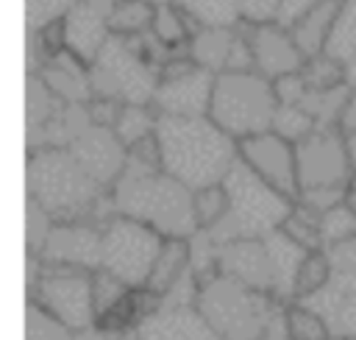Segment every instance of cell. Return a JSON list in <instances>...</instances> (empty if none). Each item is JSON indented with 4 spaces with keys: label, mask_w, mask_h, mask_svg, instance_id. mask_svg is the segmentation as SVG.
Listing matches in <instances>:
<instances>
[{
    "label": "cell",
    "mask_w": 356,
    "mask_h": 340,
    "mask_svg": "<svg viewBox=\"0 0 356 340\" xmlns=\"http://www.w3.org/2000/svg\"><path fill=\"white\" fill-rule=\"evenodd\" d=\"M103 256V226L92 220H75V223H56L39 259L44 265H61V268H78V270H100Z\"/></svg>",
    "instance_id": "obj_13"
},
{
    "label": "cell",
    "mask_w": 356,
    "mask_h": 340,
    "mask_svg": "<svg viewBox=\"0 0 356 340\" xmlns=\"http://www.w3.org/2000/svg\"><path fill=\"white\" fill-rule=\"evenodd\" d=\"M153 17H156V6L150 0H114L111 11H108V28L111 36H142L147 28H153Z\"/></svg>",
    "instance_id": "obj_26"
},
{
    "label": "cell",
    "mask_w": 356,
    "mask_h": 340,
    "mask_svg": "<svg viewBox=\"0 0 356 340\" xmlns=\"http://www.w3.org/2000/svg\"><path fill=\"white\" fill-rule=\"evenodd\" d=\"M217 270L273 295V268L264 240H234L225 245H217Z\"/></svg>",
    "instance_id": "obj_19"
},
{
    "label": "cell",
    "mask_w": 356,
    "mask_h": 340,
    "mask_svg": "<svg viewBox=\"0 0 356 340\" xmlns=\"http://www.w3.org/2000/svg\"><path fill=\"white\" fill-rule=\"evenodd\" d=\"M239 6V20L248 25H264L275 22L284 0H236Z\"/></svg>",
    "instance_id": "obj_41"
},
{
    "label": "cell",
    "mask_w": 356,
    "mask_h": 340,
    "mask_svg": "<svg viewBox=\"0 0 356 340\" xmlns=\"http://www.w3.org/2000/svg\"><path fill=\"white\" fill-rule=\"evenodd\" d=\"M25 226H28V229H25V245H28V254L39 256L42 248H44V242H47V237H50V231H53V226H56V220H53L39 203H33V201L28 198Z\"/></svg>",
    "instance_id": "obj_39"
},
{
    "label": "cell",
    "mask_w": 356,
    "mask_h": 340,
    "mask_svg": "<svg viewBox=\"0 0 356 340\" xmlns=\"http://www.w3.org/2000/svg\"><path fill=\"white\" fill-rule=\"evenodd\" d=\"M195 307L222 340H264L284 309L273 295L225 273H217L197 287Z\"/></svg>",
    "instance_id": "obj_4"
},
{
    "label": "cell",
    "mask_w": 356,
    "mask_h": 340,
    "mask_svg": "<svg viewBox=\"0 0 356 340\" xmlns=\"http://www.w3.org/2000/svg\"><path fill=\"white\" fill-rule=\"evenodd\" d=\"M131 293H134V287H128V284L120 281L117 276H111V273H106V270H95V307H97V323H100L103 318H108L114 309H120Z\"/></svg>",
    "instance_id": "obj_37"
},
{
    "label": "cell",
    "mask_w": 356,
    "mask_h": 340,
    "mask_svg": "<svg viewBox=\"0 0 356 340\" xmlns=\"http://www.w3.org/2000/svg\"><path fill=\"white\" fill-rule=\"evenodd\" d=\"M75 162L103 187L111 192V187L120 181V176L128 167V148L122 145V139L114 134V128H100V125H89L86 131H81L70 148H67Z\"/></svg>",
    "instance_id": "obj_14"
},
{
    "label": "cell",
    "mask_w": 356,
    "mask_h": 340,
    "mask_svg": "<svg viewBox=\"0 0 356 340\" xmlns=\"http://www.w3.org/2000/svg\"><path fill=\"white\" fill-rule=\"evenodd\" d=\"M264 242H267L270 268H273V298L281 304H289V301H295V279H298L300 262L309 251L295 245L281 231H273L270 237H264Z\"/></svg>",
    "instance_id": "obj_22"
},
{
    "label": "cell",
    "mask_w": 356,
    "mask_h": 340,
    "mask_svg": "<svg viewBox=\"0 0 356 340\" xmlns=\"http://www.w3.org/2000/svg\"><path fill=\"white\" fill-rule=\"evenodd\" d=\"M281 329L289 340H331L325 318L306 301H289L281 309Z\"/></svg>",
    "instance_id": "obj_25"
},
{
    "label": "cell",
    "mask_w": 356,
    "mask_h": 340,
    "mask_svg": "<svg viewBox=\"0 0 356 340\" xmlns=\"http://www.w3.org/2000/svg\"><path fill=\"white\" fill-rule=\"evenodd\" d=\"M78 340H134V332H128V334H108L103 329H92V332L78 334Z\"/></svg>",
    "instance_id": "obj_43"
},
{
    "label": "cell",
    "mask_w": 356,
    "mask_h": 340,
    "mask_svg": "<svg viewBox=\"0 0 356 340\" xmlns=\"http://www.w3.org/2000/svg\"><path fill=\"white\" fill-rule=\"evenodd\" d=\"M114 212L139 220L161 237L192 240L197 229L195 192L164 170L128 162L120 181L111 187Z\"/></svg>",
    "instance_id": "obj_3"
},
{
    "label": "cell",
    "mask_w": 356,
    "mask_h": 340,
    "mask_svg": "<svg viewBox=\"0 0 356 340\" xmlns=\"http://www.w3.org/2000/svg\"><path fill=\"white\" fill-rule=\"evenodd\" d=\"M239 162L250 167L264 184L278 190L286 198H298V156L295 145L278 137L275 131H264L256 137H248L239 142Z\"/></svg>",
    "instance_id": "obj_12"
},
{
    "label": "cell",
    "mask_w": 356,
    "mask_h": 340,
    "mask_svg": "<svg viewBox=\"0 0 356 340\" xmlns=\"http://www.w3.org/2000/svg\"><path fill=\"white\" fill-rule=\"evenodd\" d=\"M197 28H236L239 6L236 0H172Z\"/></svg>",
    "instance_id": "obj_27"
},
{
    "label": "cell",
    "mask_w": 356,
    "mask_h": 340,
    "mask_svg": "<svg viewBox=\"0 0 356 340\" xmlns=\"http://www.w3.org/2000/svg\"><path fill=\"white\" fill-rule=\"evenodd\" d=\"M192 20L175 6V3H161L156 6V17H153V28L150 33L170 50H189V39H192Z\"/></svg>",
    "instance_id": "obj_28"
},
{
    "label": "cell",
    "mask_w": 356,
    "mask_h": 340,
    "mask_svg": "<svg viewBox=\"0 0 356 340\" xmlns=\"http://www.w3.org/2000/svg\"><path fill=\"white\" fill-rule=\"evenodd\" d=\"M236 33H239V28H197L189 39L186 53L197 67L220 75L228 70V59H231Z\"/></svg>",
    "instance_id": "obj_24"
},
{
    "label": "cell",
    "mask_w": 356,
    "mask_h": 340,
    "mask_svg": "<svg viewBox=\"0 0 356 340\" xmlns=\"http://www.w3.org/2000/svg\"><path fill=\"white\" fill-rule=\"evenodd\" d=\"M331 340H342V337H331Z\"/></svg>",
    "instance_id": "obj_49"
},
{
    "label": "cell",
    "mask_w": 356,
    "mask_h": 340,
    "mask_svg": "<svg viewBox=\"0 0 356 340\" xmlns=\"http://www.w3.org/2000/svg\"><path fill=\"white\" fill-rule=\"evenodd\" d=\"M42 84L67 106H83L95 98L92 81H89V67L78 61L72 53L58 50L39 72Z\"/></svg>",
    "instance_id": "obj_20"
},
{
    "label": "cell",
    "mask_w": 356,
    "mask_h": 340,
    "mask_svg": "<svg viewBox=\"0 0 356 340\" xmlns=\"http://www.w3.org/2000/svg\"><path fill=\"white\" fill-rule=\"evenodd\" d=\"M325 251L331 259V281L306 304L325 318L334 337L356 340V237Z\"/></svg>",
    "instance_id": "obj_11"
},
{
    "label": "cell",
    "mask_w": 356,
    "mask_h": 340,
    "mask_svg": "<svg viewBox=\"0 0 356 340\" xmlns=\"http://www.w3.org/2000/svg\"><path fill=\"white\" fill-rule=\"evenodd\" d=\"M281 234H286L295 245H300L303 251H317L323 248V240H320V212H314L312 206L295 201L286 220L281 223L278 229Z\"/></svg>",
    "instance_id": "obj_30"
},
{
    "label": "cell",
    "mask_w": 356,
    "mask_h": 340,
    "mask_svg": "<svg viewBox=\"0 0 356 340\" xmlns=\"http://www.w3.org/2000/svg\"><path fill=\"white\" fill-rule=\"evenodd\" d=\"M320 0H284V6H281V11H278V25H284V28H292L309 8H314Z\"/></svg>",
    "instance_id": "obj_42"
},
{
    "label": "cell",
    "mask_w": 356,
    "mask_h": 340,
    "mask_svg": "<svg viewBox=\"0 0 356 340\" xmlns=\"http://www.w3.org/2000/svg\"><path fill=\"white\" fill-rule=\"evenodd\" d=\"M75 3L78 0H25L28 28L31 31H42V28H47L53 22H61Z\"/></svg>",
    "instance_id": "obj_40"
},
{
    "label": "cell",
    "mask_w": 356,
    "mask_h": 340,
    "mask_svg": "<svg viewBox=\"0 0 356 340\" xmlns=\"http://www.w3.org/2000/svg\"><path fill=\"white\" fill-rule=\"evenodd\" d=\"M192 273V245L189 240H175V237H164L161 251L153 262L150 279L145 284V290H150L153 295L164 298L184 276Z\"/></svg>",
    "instance_id": "obj_23"
},
{
    "label": "cell",
    "mask_w": 356,
    "mask_h": 340,
    "mask_svg": "<svg viewBox=\"0 0 356 340\" xmlns=\"http://www.w3.org/2000/svg\"><path fill=\"white\" fill-rule=\"evenodd\" d=\"M264 340H289V337L284 334V329H281V318H278V323H275V326L267 332V337H264Z\"/></svg>",
    "instance_id": "obj_46"
},
{
    "label": "cell",
    "mask_w": 356,
    "mask_h": 340,
    "mask_svg": "<svg viewBox=\"0 0 356 340\" xmlns=\"http://www.w3.org/2000/svg\"><path fill=\"white\" fill-rule=\"evenodd\" d=\"M95 98H111L120 103H153L161 70L147 56L142 36H111L89 67Z\"/></svg>",
    "instance_id": "obj_7"
},
{
    "label": "cell",
    "mask_w": 356,
    "mask_h": 340,
    "mask_svg": "<svg viewBox=\"0 0 356 340\" xmlns=\"http://www.w3.org/2000/svg\"><path fill=\"white\" fill-rule=\"evenodd\" d=\"M228 192V212L225 217L203 231L214 245H225L234 240H264L281 229L292 209V198L281 195L270 184H264L250 167L236 162V167L222 181Z\"/></svg>",
    "instance_id": "obj_5"
},
{
    "label": "cell",
    "mask_w": 356,
    "mask_h": 340,
    "mask_svg": "<svg viewBox=\"0 0 356 340\" xmlns=\"http://www.w3.org/2000/svg\"><path fill=\"white\" fill-rule=\"evenodd\" d=\"M214 78V72L197 64L181 75L161 78L153 98V109L167 117H209Z\"/></svg>",
    "instance_id": "obj_17"
},
{
    "label": "cell",
    "mask_w": 356,
    "mask_h": 340,
    "mask_svg": "<svg viewBox=\"0 0 356 340\" xmlns=\"http://www.w3.org/2000/svg\"><path fill=\"white\" fill-rule=\"evenodd\" d=\"M28 301L39 304L47 315L61 320L75 334L97 329L95 273H89V270L42 262L36 281L28 287Z\"/></svg>",
    "instance_id": "obj_8"
},
{
    "label": "cell",
    "mask_w": 356,
    "mask_h": 340,
    "mask_svg": "<svg viewBox=\"0 0 356 340\" xmlns=\"http://www.w3.org/2000/svg\"><path fill=\"white\" fill-rule=\"evenodd\" d=\"M239 25H245L242 31L250 39L256 72H261L270 81H278V78H286V75H298L303 70L306 56L300 53L289 28H284L278 22H264V25L239 22Z\"/></svg>",
    "instance_id": "obj_16"
},
{
    "label": "cell",
    "mask_w": 356,
    "mask_h": 340,
    "mask_svg": "<svg viewBox=\"0 0 356 340\" xmlns=\"http://www.w3.org/2000/svg\"><path fill=\"white\" fill-rule=\"evenodd\" d=\"M164 237L153 231L150 226L111 215L103 223V256H100V270L117 276L134 290H142L150 279L153 262L161 251Z\"/></svg>",
    "instance_id": "obj_9"
},
{
    "label": "cell",
    "mask_w": 356,
    "mask_h": 340,
    "mask_svg": "<svg viewBox=\"0 0 356 340\" xmlns=\"http://www.w3.org/2000/svg\"><path fill=\"white\" fill-rule=\"evenodd\" d=\"M134 340H222L195 304L161 301L134 332Z\"/></svg>",
    "instance_id": "obj_18"
},
{
    "label": "cell",
    "mask_w": 356,
    "mask_h": 340,
    "mask_svg": "<svg viewBox=\"0 0 356 340\" xmlns=\"http://www.w3.org/2000/svg\"><path fill=\"white\" fill-rule=\"evenodd\" d=\"M345 67H348V84H350V89H356V61H350Z\"/></svg>",
    "instance_id": "obj_48"
},
{
    "label": "cell",
    "mask_w": 356,
    "mask_h": 340,
    "mask_svg": "<svg viewBox=\"0 0 356 340\" xmlns=\"http://www.w3.org/2000/svg\"><path fill=\"white\" fill-rule=\"evenodd\" d=\"M28 198L56 223L92 220L103 226L114 212L111 192L103 190L67 148H39L28 153Z\"/></svg>",
    "instance_id": "obj_2"
},
{
    "label": "cell",
    "mask_w": 356,
    "mask_h": 340,
    "mask_svg": "<svg viewBox=\"0 0 356 340\" xmlns=\"http://www.w3.org/2000/svg\"><path fill=\"white\" fill-rule=\"evenodd\" d=\"M356 237V215L339 203L328 212L320 215V240H323V248H334V245H342L348 240Z\"/></svg>",
    "instance_id": "obj_35"
},
{
    "label": "cell",
    "mask_w": 356,
    "mask_h": 340,
    "mask_svg": "<svg viewBox=\"0 0 356 340\" xmlns=\"http://www.w3.org/2000/svg\"><path fill=\"white\" fill-rule=\"evenodd\" d=\"M314 128H317L314 117L309 111H303L300 106H295V103H281L278 111H275V120H273V131L278 137H284L286 142H292V145L303 142Z\"/></svg>",
    "instance_id": "obj_34"
},
{
    "label": "cell",
    "mask_w": 356,
    "mask_h": 340,
    "mask_svg": "<svg viewBox=\"0 0 356 340\" xmlns=\"http://www.w3.org/2000/svg\"><path fill=\"white\" fill-rule=\"evenodd\" d=\"M156 125H159V111L153 109V103H125L114 125V134L122 139L125 148H134L136 142L153 137Z\"/></svg>",
    "instance_id": "obj_29"
},
{
    "label": "cell",
    "mask_w": 356,
    "mask_h": 340,
    "mask_svg": "<svg viewBox=\"0 0 356 340\" xmlns=\"http://www.w3.org/2000/svg\"><path fill=\"white\" fill-rule=\"evenodd\" d=\"M228 212V192L222 184L217 187H206L195 192V217H197V229L209 231L214 229Z\"/></svg>",
    "instance_id": "obj_38"
},
{
    "label": "cell",
    "mask_w": 356,
    "mask_h": 340,
    "mask_svg": "<svg viewBox=\"0 0 356 340\" xmlns=\"http://www.w3.org/2000/svg\"><path fill=\"white\" fill-rule=\"evenodd\" d=\"M295 156L300 192L317 187H350L353 181L348 134L342 125H317L303 142L295 145Z\"/></svg>",
    "instance_id": "obj_10"
},
{
    "label": "cell",
    "mask_w": 356,
    "mask_h": 340,
    "mask_svg": "<svg viewBox=\"0 0 356 340\" xmlns=\"http://www.w3.org/2000/svg\"><path fill=\"white\" fill-rule=\"evenodd\" d=\"M281 100L275 81L256 70L248 72H220L211 89L209 117L236 142L273 131V120Z\"/></svg>",
    "instance_id": "obj_6"
},
{
    "label": "cell",
    "mask_w": 356,
    "mask_h": 340,
    "mask_svg": "<svg viewBox=\"0 0 356 340\" xmlns=\"http://www.w3.org/2000/svg\"><path fill=\"white\" fill-rule=\"evenodd\" d=\"M161 170L192 192L217 187L239 162V142L211 117H167L156 125Z\"/></svg>",
    "instance_id": "obj_1"
},
{
    "label": "cell",
    "mask_w": 356,
    "mask_h": 340,
    "mask_svg": "<svg viewBox=\"0 0 356 340\" xmlns=\"http://www.w3.org/2000/svg\"><path fill=\"white\" fill-rule=\"evenodd\" d=\"M325 53L339 59L342 64L356 61V0H345V8L325 45Z\"/></svg>",
    "instance_id": "obj_33"
},
{
    "label": "cell",
    "mask_w": 356,
    "mask_h": 340,
    "mask_svg": "<svg viewBox=\"0 0 356 340\" xmlns=\"http://www.w3.org/2000/svg\"><path fill=\"white\" fill-rule=\"evenodd\" d=\"M300 78L309 89H334V86L348 84V67L328 53H317L303 61Z\"/></svg>",
    "instance_id": "obj_32"
},
{
    "label": "cell",
    "mask_w": 356,
    "mask_h": 340,
    "mask_svg": "<svg viewBox=\"0 0 356 340\" xmlns=\"http://www.w3.org/2000/svg\"><path fill=\"white\" fill-rule=\"evenodd\" d=\"M25 340H78L72 329H67L61 320L47 315L39 304L28 301L25 309Z\"/></svg>",
    "instance_id": "obj_36"
},
{
    "label": "cell",
    "mask_w": 356,
    "mask_h": 340,
    "mask_svg": "<svg viewBox=\"0 0 356 340\" xmlns=\"http://www.w3.org/2000/svg\"><path fill=\"white\" fill-rule=\"evenodd\" d=\"M348 134V131H345ZM348 156H350V167H353V181L350 187H356V131L348 134Z\"/></svg>",
    "instance_id": "obj_45"
},
{
    "label": "cell",
    "mask_w": 356,
    "mask_h": 340,
    "mask_svg": "<svg viewBox=\"0 0 356 340\" xmlns=\"http://www.w3.org/2000/svg\"><path fill=\"white\" fill-rule=\"evenodd\" d=\"M345 206L356 215V187H348V192H345Z\"/></svg>",
    "instance_id": "obj_47"
},
{
    "label": "cell",
    "mask_w": 356,
    "mask_h": 340,
    "mask_svg": "<svg viewBox=\"0 0 356 340\" xmlns=\"http://www.w3.org/2000/svg\"><path fill=\"white\" fill-rule=\"evenodd\" d=\"M342 8H345V0H320L289 28L292 39L298 42V47L306 59L325 53V45L331 39V31H334Z\"/></svg>",
    "instance_id": "obj_21"
},
{
    "label": "cell",
    "mask_w": 356,
    "mask_h": 340,
    "mask_svg": "<svg viewBox=\"0 0 356 340\" xmlns=\"http://www.w3.org/2000/svg\"><path fill=\"white\" fill-rule=\"evenodd\" d=\"M111 6L114 0H78L70 8V14L61 20L64 50L72 53L86 67L95 64V59L111 39V28H108Z\"/></svg>",
    "instance_id": "obj_15"
},
{
    "label": "cell",
    "mask_w": 356,
    "mask_h": 340,
    "mask_svg": "<svg viewBox=\"0 0 356 340\" xmlns=\"http://www.w3.org/2000/svg\"><path fill=\"white\" fill-rule=\"evenodd\" d=\"M331 281V259L325 248L309 251L300 262L298 279H295V301H309Z\"/></svg>",
    "instance_id": "obj_31"
},
{
    "label": "cell",
    "mask_w": 356,
    "mask_h": 340,
    "mask_svg": "<svg viewBox=\"0 0 356 340\" xmlns=\"http://www.w3.org/2000/svg\"><path fill=\"white\" fill-rule=\"evenodd\" d=\"M342 128L350 134V131H356V89H353V95H350V103H348V109H345V117H342Z\"/></svg>",
    "instance_id": "obj_44"
}]
</instances>
